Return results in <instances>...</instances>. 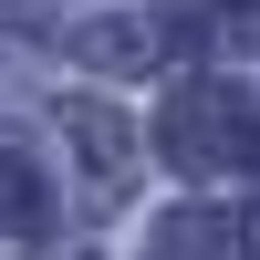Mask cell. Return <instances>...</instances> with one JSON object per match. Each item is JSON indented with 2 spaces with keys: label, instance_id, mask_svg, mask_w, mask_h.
<instances>
[{
  "label": "cell",
  "instance_id": "3957f363",
  "mask_svg": "<svg viewBox=\"0 0 260 260\" xmlns=\"http://www.w3.org/2000/svg\"><path fill=\"white\" fill-rule=\"evenodd\" d=\"M156 260H240V219L229 208H187V219H167Z\"/></svg>",
  "mask_w": 260,
  "mask_h": 260
},
{
  "label": "cell",
  "instance_id": "5b68a950",
  "mask_svg": "<svg viewBox=\"0 0 260 260\" xmlns=\"http://www.w3.org/2000/svg\"><path fill=\"white\" fill-rule=\"evenodd\" d=\"M31 219H42V187L21 177V156L0 146V229H31Z\"/></svg>",
  "mask_w": 260,
  "mask_h": 260
},
{
  "label": "cell",
  "instance_id": "6da1fadb",
  "mask_svg": "<svg viewBox=\"0 0 260 260\" xmlns=\"http://www.w3.org/2000/svg\"><path fill=\"white\" fill-rule=\"evenodd\" d=\"M250 146H260V125H250V104L229 94V83H187L177 94V115H167V156L177 167L208 177V167H240Z\"/></svg>",
  "mask_w": 260,
  "mask_h": 260
},
{
  "label": "cell",
  "instance_id": "7a4b0ae2",
  "mask_svg": "<svg viewBox=\"0 0 260 260\" xmlns=\"http://www.w3.org/2000/svg\"><path fill=\"white\" fill-rule=\"evenodd\" d=\"M62 136L83 146V177H94V198H115V187H125V125H115V115H94V104H73V115H62Z\"/></svg>",
  "mask_w": 260,
  "mask_h": 260
},
{
  "label": "cell",
  "instance_id": "277c9868",
  "mask_svg": "<svg viewBox=\"0 0 260 260\" xmlns=\"http://www.w3.org/2000/svg\"><path fill=\"white\" fill-rule=\"evenodd\" d=\"M83 52H94V62H167V52H177V31H167V21H146V31H136V21H125V31H83Z\"/></svg>",
  "mask_w": 260,
  "mask_h": 260
}]
</instances>
